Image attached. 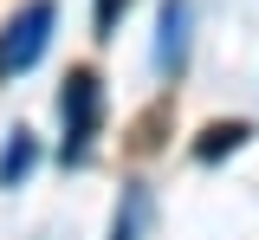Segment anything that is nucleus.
<instances>
[{"label": "nucleus", "instance_id": "1", "mask_svg": "<svg viewBox=\"0 0 259 240\" xmlns=\"http://www.w3.org/2000/svg\"><path fill=\"white\" fill-rule=\"evenodd\" d=\"M52 20H59L52 0H32V7H20L7 20V33H0V78H20L26 65H39V52L52 39Z\"/></svg>", "mask_w": 259, "mask_h": 240}, {"label": "nucleus", "instance_id": "2", "mask_svg": "<svg viewBox=\"0 0 259 240\" xmlns=\"http://www.w3.org/2000/svg\"><path fill=\"white\" fill-rule=\"evenodd\" d=\"M59 110H65V163H78L84 149H91V137H97V117H104V85H97V71H71L65 78V98H59Z\"/></svg>", "mask_w": 259, "mask_h": 240}, {"label": "nucleus", "instance_id": "3", "mask_svg": "<svg viewBox=\"0 0 259 240\" xmlns=\"http://www.w3.org/2000/svg\"><path fill=\"white\" fill-rule=\"evenodd\" d=\"M32 163H39L32 130H13L7 137V156H0V188H20V175H32Z\"/></svg>", "mask_w": 259, "mask_h": 240}, {"label": "nucleus", "instance_id": "4", "mask_svg": "<svg viewBox=\"0 0 259 240\" xmlns=\"http://www.w3.org/2000/svg\"><path fill=\"white\" fill-rule=\"evenodd\" d=\"M240 143H246V124H214V130H201L194 156H201V163H221L227 149H240Z\"/></svg>", "mask_w": 259, "mask_h": 240}, {"label": "nucleus", "instance_id": "5", "mask_svg": "<svg viewBox=\"0 0 259 240\" xmlns=\"http://www.w3.org/2000/svg\"><path fill=\"white\" fill-rule=\"evenodd\" d=\"M182 26H188V7L168 0V7H162V71L175 65V39H182Z\"/></svg>", "mask_w": 259, "mask_h": 240}, {"label": "nucleus", "instance_id": "6", "mask_svg": "<svg viewBox=\"0 0 259 240\" xmlns=\"http://www.w3.org/2000/svg\"><path fill=\"white\" fill-rule=\"evenodd\" d=\"M110 240H136V202L117 208V227H110Z\"/></svg>", "mask_w": 259, "mask_h": 240}]
</instances>
